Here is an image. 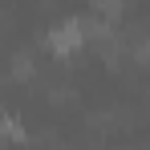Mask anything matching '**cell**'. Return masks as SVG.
Instances as JSON below:
<instances>
[{
  "instance_id": "1",
  "label": "cell",
  "mask_w": 150,
  "mask_h": 150,
  "mask_svg": "<svg viewBox=\"0 0 150 150\" xmlns=\"http://www.w3.org/2000/svg\"><path fill=\"white\" fill-rule=\"evenodd\" d=\"M85 41H89V25L85 21H61V25L49 28V49L57 57H73Z\"/></svg>"
}]
</instances>
